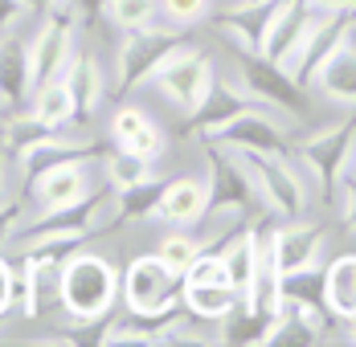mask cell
Returning a JSON list of instances; mask_svg holds the SVG:
<instances>
[{
    "instance_id": "8fae6325",
    "label": "cell",
    "mask_w": 356,
    "mask_h": 347,
    "mask_svg": "<svg viewBox=\"0 0 356 347\" xmlns=\"http://www.w3.org/2000/svg\"><path fill=\"white\" fill-rule=\"evenodd\" d=\"M250 106H254V94L242 86V78L234 74V66L229 69L217 66V78H213V86L205 90V99L184 115V135L209 139L217 127H225L229 119H238Z\"/></svg>"
},
{
    "instance_id": "83f0119b",
    "label": "cell",
    "mask_w": 356,
    "mask_h": 347,
    "mask_svg": "<svg viewBox=\"0 0 356 347\" xmlns=\"http://www.w3.org/2000/svg\"><path fill=\"white\" fill-rule=\"evenodd\" d=\"M201 237H197V229H172V233H164L160 237V245H156V253L177 270V274H184L197 257H201Z\"/></svg>"
},
{
    "instance_id": "ba28073f",
    "label": "cell",
    "mask_w": 356,
    "mask_h": 347,
    "mask_svg": "<svg viewBox=\"0 0 356 347\" xmlns=\"http://www.w3.org/2000/svg\"><path fill=\"white\" fill-rule=\"evenodd\" d=\"M295 135H303V127H295L286 115L270 110V106L254 103L238 119H229L225 127H217L205 143L229 147V151H246V155H279V151H291Z\"/></svg>"
},
{
    "instance_id": "ac0fdd59",
    "label": "cell",
    "mask_w": 356,
    "mask_h": 347,
    "mask_svg": "<svg viewBox=\"0 0 356 347\" xmlns=\"http://www.w3.org/2000/svg\"><path fill=\"white\" fill-rule=\"evenodd\" d=\"M82 155H107V147L103 143H82V139H70V135H49L41 143H33V147H25L17 155L21 188H29L41 172H49V168H58L66 160H82Z\"/></svg>"
},
{
    "instance_id": "d4e9b609",
    "label": "cell",
    "mask_w": 356,
    "mask_h": 347,
    "mask_svg": "<svg viewBox=\"0 0 356 347\" xmlns=\"http://www.w3.org/2000/svg\"><path fill=\"white\" fill-rule=\"evenodd\" d=\"M164 176L156 172L143 184H131V188H119V225H131V221H152V212L160 205V192H164Z\"/></svg>"
},
{
    "instance_id": "7402d4cb",
    "label": "cell",
    "mask_w": 356,
    "mask_h": 347,
    "mask_svg": "<svg viewBox=\"0 0 356 347\" xmlns=\"http://www.w3.org/2000/svg\"><path fill=\"white\" fill-rule=\"evenodd\" d=\"M29 99V45L0 37V103L21 106Z\"/></svg>"
},
{
    "instance_id": "5b68a950",
    "label": "cell",
    "mask_w": 356,
    "mask_h": 347,
    "mask_svg": "<svg viewBox=\"0 0 356 347\" xmlns=\"http://www.w3.org/2000/svg\"><path fill=\"white\" fill-rule=\"evenodd\" d=\"M242 164H246L250 180L258 188V205L262 212L279 217V221H295L303 212H312V188L299 172V164L291 160V151H279V155H246L238 151Z\"/></svg>"
},
{
    "instance_id": "d6986e66",
    "label": "cell",
    "mask_w": 356,
    "mask_h": 347,
    "mask_svg": "<svg viewBox=\"0 0 356 347\" xmlns=\"http://www.w3.org/2000/svg\"><path fill=\"white\" fill-rule=\"evenodd\" d=\"M62 78H66L70 99H74V123H90L95 110H99L103 99H107V78H103L99 58H90V53H74Z\"/></svg>"
},
{
    "instance_id": "8992f818",
    "label": "cell",
    "mask_w": 356,
    "mask_h": 347,
    "mask_svg": "<svg viewBox=\"0 0 356 347\" xmlns=\"http://www.w3.org/2000/svg\"><path fill=\"white\" fill-rule=\"evenodd\" d=\"M217 78V62L209 49H201L193 37H184L177 49L160 62V69L152 74V90L164 99V103H172L180 115H188L193 106L205 99V90L213 86Z\"/></svg>"
},
{
    "instance_id": "1f68e13d",
    "label": "cell",
    "mask_w": 356,
    "mask_h": 347,
    "mask_svg": "<svg viewBox=\"0 0 356 347\" xmlns=\"http://www.w3.org/2000/svg\"><path fill=\"white\" fill-rule=\"evenodd\" d=\"M66 12H70L78 25H95L107 12V0H66Z\"/></svg>"
},
{
    "instance_id": "f35d334b",
    "label": "cell",
    "mask_w": 356,
    "mask_h": 347,
    "mask_svg": "<svg viewBox=\"0 0 356 347\" xmlns=\"http://www.w3.org/2000/svg\"><path fill=\"white\" fill-rule=\"evenodd\" d=\"M348 172L356 176V147H353V155H348Z\"/></svg>"
},
{
    "instance_id": "5bb4252c",
    "label": "cell",
    "mask_w": 356,
    "mask_h": 347,
    "mask_svg": "<svg viewBox=\"0 0 356 347\" xmlns=\"http://www.w3.org/2000/svg\"><path fill=\"white\" fill-rule=\"evenodd\" d=\"M103 155H82V160H66V164H58V168H49V172H41L25 188L29 192V201L37 205V212H58V208H70L78 201H86L99 184H95V164H99Z\"/></svg>"
},
{
    "instance_id": "ffe728a7",
    "label": "cell",
    "mask_w": 356,
    "mask_h": 347,
    "mask_svg": "<svg viewBox=\"0 0 356 347\" xmlns=\"http://www.w3.org/2000/svg\"><path fill=\"white\" fill-rule=\"evenodd\" d=\"M180 303H184V311L193 319H205V323L221 327V319L234 314L246 298H242V290L234 282H184Z\"/></svg>"
},
{
    "instance_id": "603a6c76",
    "label": "cell",
    "mask_w": 356,
    "mask_h": 347,
    "mask_svg": "<svg viewBox=\"0 0 356 347\" xmlns=\"http://www.w3.org/2000/svg\"><path fill=\"white\" fill-rule=\"evenodd\" d=\"M29 110H33L37 119H45L49 127H66L74 123V99H70V86H66V78H49L45 86H37L33 94H29Z\"/></svg>"
},
{
    "instance_id": "52a82bcc",
    "label": "cell",
    "mask_w": 356,
    "mask_h": 347,
    "mask_svg": "<svg viewBox=\"0 0 356 347\" xmlns=\"http://www.w3.org/2000/svg\"><path fill=\"white\" fill-rule=\"evenodd\" d=\"M188 37V29L177 25H152V29H131L119 41V62H115V99L136 94L140 86L152 82V74L160 69V62L177 49L180 41Z\"/></svg>"
},
{
    "instance_id": "6da1fadb",
    "label": "cell",
    "mask_w": 356,
    "mask_h": 347,
    "mask_svg": "<svg viewBox=\"0 0 356 347\" xmlns=\"http://www.w3.org/2000/svg\"><path fill=\"white\" fill-rule=\"evenodd\" d=\"M58 294H62V311L70 319V335L78 344V335H95V344L103 339V327H107L111 311L119 303V270L115 262H107L103 253H90V249H70L62 257V270H58Z\"/></svg>"
},
{
    "instance_id": "f546056e",
    "label": "cell",
    "mask_w": 356,
    "mask_h": 347,
    "mask_svg": "<svg viewBox=\"0 0 356 347\" xmlns=\"http://www.w3.org/2000/svg\"><path fill=\"white\" fill-rule=\"evenodd\" d=\"M209 8H213V0H160V17L168 25H177V29L201 25L209 17Z\"/></svg>"
},
{
    "instance_id": "e0dca14e",
    "label": "cell",
    "mask_w": 356,
    "mask_h": 347,
    "mask_svg": "<svg viewBox=\"0 0 356 347\" xmlns=\"http://www.w3.org/2000/svg\"><path fill=\"white\" fill-rule=\"evenodd\" d=\"M111 139H115V147L136 151V155L152 160V164H160L164 151H168V135L160 131V123L136 103L115 106V115H111Z\"/></svg>"
},
{
    "instance_id": "cb8c5ba5",
    "label": "cell",
    "mask_w": 356,
    "mask_h": 347,
    "mask_svg": "<svg viewBox=\"0 0 356 347\" xmlns=\"http://www.w3.org/2000/svg\"><path fill=\"white\" fill-rule=\"evenodd\" d=\"M270 314H258L250 311L246 303L238 307L234 314H225L221 319V344H238V347H262L266 344V335H270Z\"/></svg>"
},
{
    "instance_id": "277c9868",
    "label": "cell",
    "mask_w": 356,
    "mask_h": 347,
    "mask_svg": "<svg viewBox=\"0 0 356 347\" xmlns=\"http://www.w3.org/2000/svg\"><path fill=\"white\" fill-rule=\"evenodd\" d=\"M229 66L242 78V86L254 94V103L286 115V119H291L295 127H303V131L312 127V99H316V94L303 90L279 62H270V58H262V53H234Z\"/></svg>"
},
{
    "instance_id": "e575fe53",
    "label": "cell",
    "mask_w": 356,
    "mask_h": 347,
    "mask_svg": "<svg viewBox=\"0 0 356 347\" xmlns=\"http://www.w3.org/2000/svg\"><path fill=\"white\" fill-rule=\"evenodd\" d=\"M316 12H336V17H356V0H307Z\"/></svg>"
},
{
    "instance_id": "8d00e7d4",
    "label": "cell",
    "mask_w": 356,
    "mask_h": 347,
    "mask_svg": "<svg viewBox=\"0 0 356 347\" xmlns=\"http://www.w3.org/2000/svg\"><path fill=\"white\" fill-rule=\"evenodd\" d=\"M340 331H344V344H353V347H356V314L340 323Z\"/></svg>"
},
{
    "instance_id": "4316f807",
    "label": "cell",
    "mask_w": 356,
    "mask_h": 347,
    "mask_svg": "<svg viewBox=\"0 0 356 347\" xmlns=\"http://www.w3.org/2000/svg\"><path fill=\"white\" fill-rule=\"evenodd\" d=\"M103 176H107V184L119 192V188H131V184H143V180H152L156 176V164L152 160H143L136 151H123V147H115L103 155Z\"/></svg>"
},
{
    "instance_id": "7c38bea8",
    "label": "cell",
    "mask_w": 356,
    "mask_h": 347,
    "mask_svg": "<svg viewBox=\"0 0 356 347\" xmlns=\"http://www.w3.org/2000/svg\"><path fill=\"white\" fill-rule=\"evenodd\" d=\"M327 242H332V225L323 217H295V221H279L275 225V257L279 270L295 274V270H312L327 262Z\"/></svg>"
},
{
    "instance_id": "836d02e7",
    "label": "cell",
    "mask_w": 356,
    "mask_h": 347,
    "mask_svg": "<svg viewBox=\"0 0 356 347\" xmlns=\"http://www.w3.org/2000/svg\"><path fill=\"white\" fill-rule=\"evenodd\" d=\"M25 12H29V8H25V0H0V33H8Z\"/></svg>"
},
{
    "instance_id": "30bf717a",
    "label": "cell",
    "mask_w": 356,
    "mask_h": 347,
    "mask_svg": "<svg viewBox=\"0 0 356 347\" xmlns=\"http://www.w3.org/2000/svg\"><path fill=\"white\" fill-rule=\"evenodd\" d=\"M74 29H78V21L70 12H45L33 41H25L29 45V94L37 86H45L49 78L66 74L74 58Z\"/></svg>"
},
{
    "instance_id": "60d3db41",
    "label": "cell",
    "mask_w": 356,
    "mask_h": 347,
    "mask_svg": "<svg viewBox=\"0 0 356 347\" xmlns=\"http://www.w3.org/2000/svg\"><path fill=\"white\" fill-rule=\"evenodd\" d=\"M353 37H356V21H353Z\"/></svg>"
},
{
    "instance_id": "9c48e42d",
    "label": "cell",
    "mask_w": 356,
    "mask_h": 347,
    "mask_svg": "<svg viewBox=\"0 0 356 347\" xmlns=\"http://www.w3.org/2000/svg\"><path fill=\"white\" fill-rule=\"evenodd\" d=\"M353 21L356 17H336V12H316L312 8V17H307V29L299 33V41L286 49V58L279 66L307 90L312 86V78H316V69L323 66V58L344 41V37L353 33Z\"/></svg>"
},
{
    "instance_id": "7a4b0ae2",
    "label": "cell",
    "mask_w": 356,
    "mask_h": 347,
    "mask_svg": "<svg viewBox=\"0 0 356 347\" xmlns=\"http://www.w3.org/2000/svg\"><path fill=\"white\" fill-rule=\"evenodd\" d=\"M356 147V110H340V119L307 127L303 135L291 143V160L299 164V172L312 188V201L327 208L336 180L348 172V155Z\"/></svg>"
},
{
    "instance_id": "3957f363",
    "label": "cell",
    "mask_w": 356,
    "mask_h": 347,
    "mask_svg": "<svg viewBox=\"0 0 356 347\" xmlns=\"http://www.w3.org/2000/svg\"><path fill=\"white\" fill-rule=\"evenodd\" d=\"M180 290H184V274H177L160 253H140L119 274V307L140 319H172L184 307Z\"/></svg>"
},
{
    "instance_id": "d6a6232c",
    "label": "cell",
    "mask_w": 356,
    "mask_h": 347,
    "mask_svg": "<svg viewBox=\"0 0 356 347\" xmlns=\"http://www.w3.org/2000/svg\"><path fill=\"white\" fill-rule=\"evenodd\" d=\"M21 196H13V201H0V245L13 237V229H17V221H21Z\"/></svg>"
},
{
    "instance_id": "f1b7e54d",
    "label": "cell",
    "mask_w": 356,
    "mask_h": 347,
    "mask_svg": "<svg viewBox=\"0 0 356 347\" xmlns=\"http://www.w3.org/2000/svg\"><path fill=\"white\" fill-rule=\"evenodd\" d=\"M107 17L123 29H152L160 25V0H107Z\"/></svg>"
},
{
    "instance_id": "ab89813d",
    "label": "cell",
    "mask_w": 356,
    "mask_h": 347,
    "mask_svg": "<svg viewBox=\"0 0 356 347\" xmlns=\"http://www.w3.org/2000/svg\"><path fill=\"white\" fill-rule=\"evenodd\" d=\"M4 319H8V314H0V327H4Z\"/></svg>"
},
{
    "instance_id": "d590c367",
    "label": "cell",
    "mask_w": 356,
    "mask_h": 347,
    "mask_svg": "<svg viewBox=\"0 0 356 347\" xmlns=\"http://www.w3.org/2000/svg\"><path fill=\"white\" fill-rule=\"evenodd\" d=\"M62 4H66V0H25V8H29V12H54V8L62 12Z\"/></svg>"
},
{
    "instance_id": "484cf974",
    "label": "cell",
    "mask_w": 356,
    "mask_h": 347,
    "mask_svg": "<svg viewBox=\"0 0 356 347\" xmlns=\"http://www.w3.org/2000/svg\"><path fill=\"white\" fill-rule=\"evenodd\" d=\"M49 135H58V127H49L45 119H37L33 110L25 106V110L8 115V123L0 131V147L13 151V155H21L25 147H33V143H41V139H49Z\"/></svg>"
},
{
    "instance_id": "44dd1931",
    "label": "cell",
    "mask_w": 356,
    "mask_h": 347,
    "mask_svg": "<svg viewBox=\"0 0 356 347\" xmlns=\"http://www.w3.org/2000/svg\"><path fill=\"white\" fill-rule=\"evenodd\" d=\"M323 307L336 323L356 314V253H336L323 262Z\"/></svg>"
},
{
    "instance_id": "4fadbf2b",
    "label": "cell",
    "mask_w": 356,
    "mask_h": 347,
    "mask_svg": "<svg viewBox=\"0 0 356 347\" xmlns=\"http://www.w3.org/2000/svg\"><path fill=\"white\" fill-rule=\"evenodd\" d=\"M205 160H209V208H238V212H262L258 205V188L250 180L246 164L238 151L205 143Z\"/></svg>"
},
{
    "instance_id": "9a60e30c",
    "label": "cell",
    "mask_w": 356,
    "mask_h": 347,
    "mask_svg": "<svg viewBox=\"0 0 356 347\" xmlns=\"http://www.w3.org/2000/svg\"><path fill=\"white\" fill-rule=\"evenodd\" d=\"M205 217H209V180L205 176L168 180L160 192V205L152 212V221H164L168 229H201Z\"/></svg>"
},
{
    "instance_id": "4dcf8cb0",
    "label": "cell",
    "mask_w": 356,
    "mask_h": 347,
    "mask_svg": "<svg viewBox=\"0 0 356 347\" xmlns=\"http://www.w3.org/2000/svg\"><path fill=\"white\" fill-rule=\"evenodd\" d=\"M17 307V266L0 257V314H13Z\"/></svg>"
},
{
    "instance_id": "74e56055",
    "label": "cell",
    "mask_w": 356,
    "mask_h": 347,
    "mask_svg": "<svg viewBox=\"0 0 356 347\" xmlns=\"http://www.w3.org/2000/svg\"><path fill=\"white\" fill-rule=\"evenodd\" d=\"M0 201H8L4 196V147H0Z\"/></svg>"
},
{
    "instance_id": "2e32d148",
    "label": "cell",
    "mask_w": 356,
    "mask_h": 347,
    "mask_svg": "<svg viewBox=\"0 0 356 347\" xmlns=\"http://www.w3.org/2000/svg\"><path fill=\"white\" fill-rule=\"evenodd\" d=\"M312 94H320L323 103H332L336 110H356V37L348 33L316 69Z\"/></svg>"
}]
</instances>
